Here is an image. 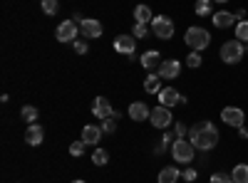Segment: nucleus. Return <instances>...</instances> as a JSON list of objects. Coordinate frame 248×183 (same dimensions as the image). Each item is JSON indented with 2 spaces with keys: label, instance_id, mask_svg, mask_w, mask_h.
<instances>
[{
  "label": "nucleus",
  "instance_id": "f257e3e1",
  "mask_svg": "<svg viewBox=\"0 0 248 183\" xmlns=\"http://www.w3.org/2000/svg\"><path fill=\"white\" fill-rule=\"evenodd\" d=\"M189 141L196 146V151H211L218 144V129L214 127V121H199L189 129Z\"/></svg>",
  "mask_w": 248,
  "mask_h": 183
},
{
  "label": "nucleus",
  "instance_id": "f03ea898",
  "mask_svg": "<svg viewBox=\"0 0 248 183\" xmlns=\"http://www.w3.org/2000/svg\"><path fill=\"white\" fill-rule=\"evenodd\" d=\"M184 42L189 45L194 52H201V50H206L209 47V42H211V32L209 30H203V28H189L184 32Z\"/></svg>",
  "mask_w": 248,
  "mask_h": 183
},
{
  "label": "nucleus",
  "instance_id": "7ed1b4c3",
  "mask_svg": "<svg viewBox=\"0 0 248 183\" xmlns=\"http://www.w3.org/2000/svg\"><path fill=\"white\" fill-rule=\"evenodd\" d=\"M169 154L174 156L176 164H191L194 156H196V146L191 144L189 139H176L171 144V149H169Z\"/></svg>",
  "mask_w": 248,
  "mask_h": 183
},
{
  "label": "nucleus",
  "instance_id": "20e7f679",
  "mask_svg": "<svg viewBox=\"0 0 248 183\" xmlns=\"http://www.w3.org/2000/svg\"><path fill=\"white\" fill-rule=\"evenodd\" d=\"M246 55V45L241 40H229V42L221 45V59L226 65H238Z\"/></svg>",
  "mask_w": 248,
  "mask_h": 183
},
{
  "label": "nucleus",
  "instance_id": "39448f33",
  "mask_svg": "<svg viewBox=\"0 0 248 183\" xmlns=\"http://www.w3.org/2000/svg\"><path fill=\"white\" fill-rule=\"evenodd\" d=\"M149 25H152V32L159 40H169L174 35V20H169L167 15H154V20Z\"/></svg>",
  "mask_w": 248,
  "mask_h": 183
},
{
  "label": "nucleus",
  "instance_id": "423d86ee",
  "mask_svg": "<svg viewBox=\"0 0 248 183\" xmlns=\"http://www.w3.org/2000/svg\"><path fill=\"white\" fill-rule=\"evenodd\" d=\"M77 20H65V23H60V28L55 30V37L57 42H75L77 35H79V25H75Z\"/></svg>",
  "mask_w": 248,
  "mask_h": 183
},
{
  "label": "nucleus",
  "instance_id": "0eeeda50",
  "mask_svg": "<svg viewBox=\"0 0 248 183\" xmlns=\"http://www.w3.org/2000/svg\"><path fill=\"white\" fill-rule=\"evenodd\" d=\"M149 121H152V127H156V129H167V127L171 124V112H169V107H164V104L154 107Z\"/></svg>",
  "mask_w": 248,
  "mask_h": 183
},
{
  "label": "nucleus",
  "instance_id": "6e6552de",
  "mask_svg": "<svg viewBox=\"0 0 248 183\" xmlns=\"http://www.w3.org/2000/svg\"><path fill=\"white\" fill-rule=\"evenodd\" d=\"M221 119H223V124L238 129V127H243L246 114H243V109H238V107H223V109H221Z\"/></svg>",
  "mask_w": 248,
  "mask_h": 183
},
{
  "label": "nucleus",
  "instance_id": "1a4fd4ad",
  "mask_svg": "<svg viewBox=\"0 0 248 183\" xmlns=\"http://www.w3.org/2000/svg\"><path fill=\"white\" fill-rule=\"evenodd\" d=\"M79 35L87 37V40L102 37V23H99V20H92V17H85V20L79 23Z\"/></svg>",
  "mask_w": 248,
  "mask_h": 183
},
{
  "label": "nucleus",
  "instance_id": "9d476101",
  "mask_svg": "<svg viewBox=\"0 0 248 183\" xmlns=\"http://www.w3.org/2000/svg\"><path fill=\"white\" fill-rule=\"evenodd\" d=\"M114 52H122V55H134L137 52V37L134 35H119L114 40Z\"/></svg>",
  "mask_w": 248,
  "mask_h": 183
},
{
  "label": "nucleus",
  "instance_id": "9b49d317",
  "mask_svg": "<svg viewBox=\"0 0 248 183\" xmlns=\"http://www.w3.org/2000/svg\"><path fill=\"white\" fill-rule=\"evenodd\" d=\"M159 77L161 79H176L179 72H181V62L179 59H161V65H159Z\"/></svg>",
  "mask_w": 248,
  "mask_h": 183
},
{
  "label": "nucleus",
  "instance_id": "f8f14e48",
  "mask_svg": "<svg viewBox=\"0 0 248 183\" xmlns=\"http://www.w3.org/2000/svg\"><path fill=\"white\" fill-rule=\"evenodd\" d=\"M211 20H214V28L226 30V28H231V25L236 23V15H233L231 10H218V13L211 15Z\"/></svg>",
  "mask_w": 248,
  "mask_h": 183
},
{
  "label": "nucleus",
  "instance_id": "ddd939ff",
  "mask_svg": "<svg viewBox=\"0 0 248 183\" xmlns=\"http://www.w3.org/2000/svg\"><path fill=\"white\" fill-rule=\"evenodd\" d=\"M112 112H114V109H112V104H109L105 97H97V99L92 101V114H94L97 119H109Z\"/></svg>",
  "mask_w": 248,
  "mask_h": 183
},
{
  "label": "nucleus",
  "instance_id": "4468645a",
  "mask_svg": "<svg viewBox=\"0 0 248 183\" xmlns=\"http://www.w3.org/2000/svg\"><path fill=\"white\" fill-rule=\"evenodd\" d=\"M127 112H129V119H132V121H144V119L152 116V109L144 104V101H132Z\"/></svg>",
  "mask_w": 248,
  "mask_h": 183
},
{
  "label": "nucleus",
  "instance_id": "2eb2a0df",
  "mask_svg": "<svg viewBox=\"0 0 248 183\" xmlns=\"http://www.w3.org/2000/svg\"><path fill=\"white\" fill-rule=\"evenodd\" d=\"M43 139H45V129L40 127V124H30V127L25 129V144L40 146V144H43Z\"/></svg>",
  "mask_w": 248,
  "mask_h": 183
},
{
  "label": "nucleus",
  "instance_id": "dca6fc26",
  "mask_svg": "<svg viewBox=\"0 0 248 183\" xmlns=\"http://www.w3.org/2000/svg\"><path fill=\"white\" fill-rule=\"evenodd\" d=\"M102 127H94V124H87L85 129H82V141H85L87 146H97L99 139H102Z\"/></svg>",
  "mask_w": 248,
  "mask_h": 183
},
{
  "label": "nucleus",
  "instance_id": "f3484780",
  "mask_svg": "<svg viewBox=\"0 0 248 183\" xmlns=\"http://www.w3.org/2000/svg\"><path fill=\"white\" fill-rule=\"evenodd\" d=\"M141 67L144 70H149V72H154V70H159V65H161V55H159V50H147L141 55Z\"/></svg>",
  "mask_w": 248,
  "mask_h": 183
},
{
  "label": "nucleus",
  "instance_id": "a211bd4d",
  "mask_svg": "<svg viewBox=\"0 0 248 183\" xmlns=\"http://www.w3.org/2000/svg\"><path fill=\"white\" fill-rule=\"evenodd\" d=\"M156 97H159V104H164V107H176L179 101H181V94L174 87H164Z\"/></svg>",
  "mask_w": 248,
  "mask_h": 183
},
{
  "label": "nucleus",
  "instance_id": "6ab92c4d",
  "mask_svg": "<svg viewBox=\"0 0 248 183\" xmlns=\"http://www.w3.org/2000/svg\"><path fill=\"white\" fill-rule=\"evenodd\" d=\"M152 20H154V15H152V8H149V5H137V8H134V23L149 25Z\"/></svg>",
  "mask_w": 248,
  "mask_h": 183
},
{
  "label": "nucleus",
  "instance_id": "aec40b11",
  "mask_svg": "<svg viewBox=\"0 0 248 183\" xmlns=\"http://www.w3.org/2000/svg\"><path fill=\"white\" fill-rule=\"evenodd\" d=\"M181 178V171L179 169H174V166H167V169H161L159 171V183H176Z\"/></svg>",
  "mask_w": 248,
  "mask_h": 183
},
{
  "label": "nucleus",
  "instance_id": "412c9836",
  "mask_svg": "<svg viewBox=\"0 0 248 183\" xmlns=\"http://www.w3.org/2000/svg\"><path fill=\"white\" fill-rule=\"evenodd\" d=\"M144 92L147 94H159L161 92V77L152 72L147 79H144Z\"/></svg>",
  "mask_w": 248,
  "mask_h": 183
},
{
  "label": "nucleus",
  "instance_id": "4be33fe9",
  "mask_svg": "<svg viewBox=\"0 0 248 183\" xmlns=\"http://www.w3.org/2000/svg\"><path fill=\"white\" fill-rule=\"evenodd\" d=\"M194 13H196L199 17L214 15V5H211V0H196V5H194Z\"/></svg>",
  "mask_w": 248,
  "mask_h": 183
},
{
  "label": "nucleus",
  "instance_id": "5701e85b",
  "mask_svg": "<svg viewBox=\"0 0 248 183\" xmlns=\"http://www.w3.org/2000/svg\"><path fill=\"white\" fill-rule=\"evenodd\" d=\"M231 178H233V183H248V164H238V166H233Z\"/></svg>",
  "mask_w": 248,
  "mask_h": 183
},
{
  "label": "nucleus",
  "instance_id": "b1692460",
  "mask_svg": "<svg viewBox=\"0 0 248 183\" xmlns=\"http://www.w3.org/2000/svg\"><path fill=\"white\" fill-rule=\"evenodd\" d=\"M37 114H40V112H37L32 104H25L23 109H20V116H23L28 124H35V121H37Z\"/></svg>",
  "mask_w": 248,
  "mask_h": 183
},
{
  "label": "nucleus",
  "instance_id": "393cba45",
  "mask_svg": "<svg viewBox=\"0 0 248 183\" xmlns=\"http://www.w3.org/2000/svg\"><path fill=\"white\" fill-rule=\"evenodd\" d=\"M107 161H109V154H107L105 149H94V151H92V164H94V166H105Z\"/></svg>",
  "mask_w": 248,
  "mask_h": 183
},
{
  "label": "nucleus",
  "instance_id": "a878e982",
  "mask_svg": "<svg viewBox=\"0 0 248 183\" xmlns=\"http://www.w3.org/2000/svg\"><path fill=\"white\" fill-rule=\"evenodd\" d=\"M236 40H241V42H248V20H241V23H236Z\"/></svg>",
  "mask_w": 248,
  "mask_h": 183
},
{
  "label": "nucleus",
  "instance_id": "bb28decb",
  "mask_svg": "<svg viewBox=\"0 0 248 183\" xmlns=\"http://www.w3.org/2000/svg\"><path fill=\"white\" fill-rule=\"evenodd\" d=\"M201 62H203V59H201V52H189V57H186V67H191V70H196V67H201Z\"/></svg>",
  "mask_w": 248,
  "mask_h": 183
},
{
  "label": "nucleus",
  "instance_id": "cd10ccee",
  "mask_svg": "<svg viewBox=\"0 0 248 183\" xmlns=\"http://www.w3.org/2000/svg\"><path fill=\"white\" fill-rule=\"evenodd\" d=\"M211 183H233V178L226 171H216V173H211Z\"/></svg>",
  "mask_w": 248,
  "mask_h": 183
},
{
  "label": "nucleus",
  "instance_id": "c85d7f7f",
  "mask_svg": "<svg viewBox=\"0 0 248 183\" xmlns=\"http://www.w3.org/2000/svg\"><path fill=\"white\" fill-rule=\"evenodd\" d=\"M57 10H60L57 0H43V13H45V15H55Z\"/></svg>",
  "mask_w": 248,
  "mask_h": 183
},
{
  "label": "nucleus",
  "instance_id": "c756f323",
  "mask_svg": "<svg viewBox=\"0 0 248 183\" xmlns=\"http://www.w3.org/2000/svg\"><path fill=\"white\" fill-rule=\"evenodd\" d=\"M102 131H105V134H114L117 131V119H102Z\"/></svg>",
  "mask_w": 248,
  "mask_h": 183
},
{
  "label": "nucleus",
  "instance_id": "7c9ffc66",
  "mask_svg": "<svg viewBox=\"0 0 248 183\" xmlns=\"http://www.w3.org/2000/svg\"><path fill=\"white\" fill-rule=\"evenodd\" d=\"M85 146H87V144H85V141H82V139H79V141H72V146H70V154H72V156L77 158V156H82V154H85Z\"/></svg>",
  "mask_w": 248,
  "mask_h": 183
},
{
  "label": "nucleus",
  "instance_id": "2f4dec72",
  "mask_svg": "<svg viewBox=\"0 0 248 183\" xmlns=\"http://www.w3.org/2000/svg\"><path fill=\"white\" fill-rule=\"evenodd\" d=\"M149 35V28L147 25H141V23H134V37L141 40V37H147Z\"/></svg>",
  "mask_w": 248,
  "mask_h": 183
},
{
  "label": "nucleus",
  "instance_id": "473e14b6",
  "mask_svg": "<svg viewBox=\"0 0 248 183\" xmlns=\"http://www.w3.org/2000/svg\"><path fill=\"white\" fill-rule=\"evenodd\" d=\"M72 50H75L77 55H87V42H85V40H75V42H72Z\"/></svg>",
  "mask_w": 248,
  "mask_h": 183
},
{
  "label": "nucleus",
  "instance_id": "72a5a7b5",
  "mask_svg": "<svg viewBox=\"0 0 248 183\" xmlns=\"http://www.w3.org/2000/svg\"><path fill=\"white\" fill-rule=\"evenodd\" d=\"M181 178L189 181V183H194V181L199 178V171H196V169H186V171H181Z\"/></svg>",
  "mask_w": 248,
  "mask_h": 183
},
{
  "label": "nucleus",
  "instance_id": "f704fd0d",
  "mask_svg": "<svg viewBox=\"0 0 248 183\" xmlns=\"http://www.w3.org/2000/svg\"><path fill=\"white\" fill-rule=\"evenodd\" d=\"M174 134H176V139H184L186 134H189V129H186L181 121H176V124H174Z\"/></svg>",
  "mask_w": 248,
  "mask_h": 183
},
{
  "label": "nucleus",
  "instance_id": "c9c22d12",
  "mask_svg": "<svg viewBox=\"0 0 248 183\" xmlns=\"http://www.w3.org/2000/svg\"><path fill=\"white\" fill-rule=\"evenodd\" d=\"M233 15H236V20H238V23H241V20H246V10H243V8H238Z\"/></svg>",
  "mask_w": 248,
  "mask_h": 183
},
{
  "label": "nucleus",
  "instance_id": "e433bc0d",
  "mask_svg": "<svg viewBox=\"0 0 248 183\" xmlns=\"http://www.w3.org/2000/svg\"><path fill=\"white\" fill-rule=\"evenodd\" d=\"M238 136H241V139H248V129H246V127H238Z\"/></svg>",
  "mask_w": 248,
  "mask_h": 183
},
{
  "label": "nucleus",
  "instance_id": "4c0bfd02",
  "mask_svg": "<svg viewBox=\"0 0 248 183\" xmlns=\"http://www.w3.org/2000/svg\"><path fill=\"white\" fill-rule=\"evenodd\" d=\"M214 3H229V0H214Z\"/></svg>",
  "mask_w": 248,
  "mask_h": 183
},
{
  "label": "nucleus",
  "instance_id": "58836bf2",
  "mask_svg": "<svg viewBox=\"0 0 248 183\" xmlns=\"http://www.w3.org/2000/svg\"><path fill=\"white\" fill-rule=\"evenodd\" d=\"M72 183H85V181H79V178H77V181H72Z\"/></svg>",
  "mask_w": 248,
  "mask_h": 183
},
{
  "label": "nucleus",
  "instance_id": "ea45409f",
  "mask_svg": "<svg viewBox=\"0 0 248 183\" xmlns=\"http://www.w3.org/2000/svg\"><path fill=\"white\" fill-rule=\"evenodd\" d=\"M246 52H248V42H246Z\"/></svg>",
  "mask_w": 248,
  "mask_h": 183
}]
</instances>
